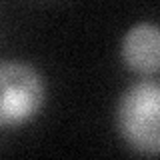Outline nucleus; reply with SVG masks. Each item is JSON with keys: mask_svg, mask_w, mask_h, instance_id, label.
I'll return each mask as SVG.
<instances>
[{"mask_svg": "<svg viewBox=\"0 0 160 160\" xmlns=\"http://www.w3.org/2000/svg\"><path fill=\"white\" fill-rule=\"evenodd\" d=\"M122 140L142 154H160V80H140L122 92L116 106Z\"/></svg>", "mask_w": 160, "mask_h": 160, "instance_id": "f257e3e1", "label": "nucleus"}, {"mask_svg": "<svg viewBox=\"0 0 160 160\" xmlns=\"http://www.w3.org/2000/svg\"><path fill=\"white\" fill-rule=\"evenodd\" d=\"M44 104V82L26 62L4 60L0 66V126L12 128L28 122Z\"/></svg>", "mask_w": 160, "mask_h": 160, "instance_id": "f03ea898", "label": "nucleus"}, {"mask_svg": "<svg viewBox=\"0 0 160 160\" xmlns=\"http://www.w3.org/2000/svg\"><path fill=\"white\" fill-rule=\"evenodd\" d=\"M124 64L136 74L150 76L160 72V26L138 22L124 34L120 46Z\"/></svg>", "mask_w": 160, "mask_h": 160, "instance_id": "7ed1b4c3", "label": "nucleus"}]
</instances>
